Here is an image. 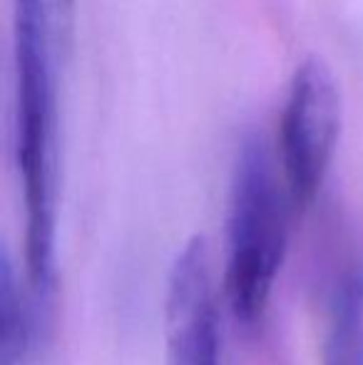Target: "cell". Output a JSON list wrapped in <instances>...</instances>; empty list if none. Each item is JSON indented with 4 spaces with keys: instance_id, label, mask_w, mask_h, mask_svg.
Returning <instances> with one entry per match:
<instances>
[{
    "instance_id": "3",
    "label": "cell",
    "mask_w": 363,
    "mask_h": 365,
    "mask_svg": "<svg viewBox=\"0 0 363 365\" xmlns=\"http://www.w3.org/2000/svg\"><path fill=\"white\" fill-rule=\"evenodd\" d=\"M341 135V92L329 65L306 58L294 70L279 125V167L294 207L306 209L324 187Z\"/></svg>"
},
{
    "instance_id": "5",
    "label": "cell",
    "mask_w": 363,
    "mask_h": 365,
    "mask_svg": "<svg viewBox=\"0 0 363 365\" xmlns=\"http://www.w3.org/2000/svg\"><path fill=\"white\" fill-rule=\"evenodd\" d=\"M324 365H363V266L346 271L331 296Z\"/></svg>"
},
{
    "instance_id": "2",
    "label": "cell",
    "mask_w": 363,
    "mask_h": 365,
    "mask_svg": "<svg viewBox=\"0 0 363 365\" xmlns=\"http://www.w3.org/2000/svg\"><path fill=\"white\" fill-rule=\"evenodd\" d=\"M291 207L284 174L267 142L257 135L247 137L229 187L224 266L227 301L242 326H257L269 308L284 264Z\"/></svg>"
},
{
    "instance_id": "4",
    "label": "cell",
    "mask_w": 363,
    "mask_h": 365,
    "mask_svg": "<svg viewBox=\"0 0 363 365\" xmlns=\"http://www.w3.org/2000/svg\"><path fill=\"white\" fill-rule=\"evenodd\" d=\"M165 365H222L209 256L199 236L182 246L167 276Z\"/></svg>"
},
{
    "instance_id": "6",
    "label": "cell",
    "mask_w": 363,
    "mask_h": 365,
    "mask_svg": "<svg viewBox=\"0 0 363 365\" xmlns=\"http://www.w3.org/2000/svg\"><path fill=\"white\" fill-rule=\"evenodd\" d=\"M40 326L43 321L28 286H20L13 259L5 256L0 274V365H23L28 361Z\"/></svg>"
},
{
    "instance_id": "1",
    "label": "cell",
    "mask_w": 363,
    "mask_h": 365,
    "mask_svg": "<svg viewBox=\"0 0 363 365\" xmlns=\"http://www.w3.org/2000/svg\"><path fill=\"white\" fill-rule=\"evenodd\" d=\"M70 35L38 0H15V162L25 209V286L48 321L58 244V65Z\"/></svg>"
}]
</instances>
